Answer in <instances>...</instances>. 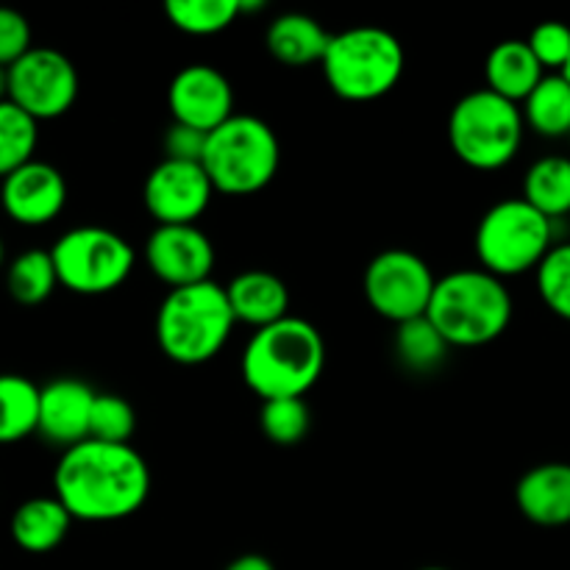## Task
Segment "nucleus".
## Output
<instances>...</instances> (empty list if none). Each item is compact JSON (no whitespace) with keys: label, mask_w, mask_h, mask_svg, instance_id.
I'll list each match as a JSON object with an SVG mask.
<instances>
[{"label":"nucleus","mask_w":570,"mask_h":570,"mask_svg":"<svg viewBox=\"0 0 570 570\" xmlns=\"http://www.w3.org/2000/svg\"><path fill=\"white\" fill-rule=\"evenodd\" d=\"M53 495L72 521H126L148 501L150 468L131 443L83 440L61 451L53 471Z\"/></svg>","instance_id":"obj_1"},{"label":"nucleus","mask_w":570,"mask_h":570,"mask_svg":"<svg viewBox=\"0 0 570 570\" xmlns=\"http://www.w3.org/2000/svg\"><path fill=\"white\" fill-rule=\"evenodd\" d=\"M239 367L262 401L304 399L323 376L326 343L309 321L289 315L250 334Z\"/></svg>","instance_id":"obj_2"},{"label":"nucleus","mask_w":570,"mask_h":570,"mask_svg":"<svg viewBox=\"0 0 570 570\" xmlns=\"http://www.w3.org/2000/svg\"><path fill=\"white\" fill-rule=\"evenodd\" d=\"M515 304L504 278L465 267L438 278L426 317L451 348H482L510 328Z\"/></svg>","instance_id":"obj_3"},{"label":"nucleus","mask_w":570,"mask_h":570,"mask_svg":"<svg viewBox=\"0 0 570 570\" xmlns=\"http://www.w3.org/2000/svg\"><path fill=\"white\" fill-rule=\"evenodd\" d=\"M234 326L237 317L228 304L226 287L200 282L165 295L156 312V343L176 365H206L226 348Z\"/></svg>","instance_id":"obj_4"},{"label":"nucleus","mask_w":570,"mask_h":570,"mask_svg":"<svg viewBox=\"0 0 570 570\" xmlns=\"http://www.w3.org/2000/svg\"><path fill=\"white\" fill-rule=\"evenodd\" d=\"M404 67L406 53L401 39L376 26H354L332 33L321 61L328 89L351 104H371L393 92Z\"/></svg>","instance_id":"obj_5"},{"label":"nucleus","mask_w":570,"mask_h":570,"mask_svg":"<svg viewBox=\"0 0 570 570\" xmlns=\"http://www.w3.org/2000/svg\"><path fill=\"white\" fill-rule=\"evenodd\" d=\"M206 176L220 195H256L276 178L282 145L271 122L256 115H234L206 137Z\"/></svg>","instance_id":"obj_6"},{"label":"nucleus","mask_w":570,"mask_h":570,"mask_svg":"<svg viewBox=\"0 0 570 570\" xmlns=\"http://www.w3.org/2000/svg\"><path fill=\"white\" fill-rule=\"evenodd\" d=\"M521 106L484 89L462 95L449 115V142L456 159L473 170L493 173L510 165L523 145Z\"/></svg>","instance_id":"obj_7"},{"label":"nucleus","mask_w":570,"mask_h":570,"mask_svg":"<svg viewBox=\"0 0 570 570\" xmlns=\"http://www.w3.org/2000/svg\"><path fill=\"white\" fill-rule=\"evenodd\" d=\"M554 245V223L523 198H504L490 206L473 234L479 267L499 278L538 271Z\"/></svg>","instance_id":"obj_8"},{"label":"nucleus","mask_w":570,"mask_h":570,"mask_svg":"<svg viewBox=\"0 0 570 570\" xmlns=\"http://www.w3.org/2000/svg\"><path fill=\"white\" fill-rule=\"evenodd\" d=\"M59 284L76 295H109L137 265L131 243L106 226H76L50 248Z\"/></svg>","instance_id":"obj_9"},{"label":"nucleus","mask_w":570,"mask_h":570,"mask_svg":"<svg viewBox=\"0 0 570 570\" xmlns=\"http://www.w3.org/2000/svg\"><path fill=\"white\" fill-rule=\"evenodd\" d=\"M434 287L438 276L429 262L406 248H387L376 254L362 276V289L371 309L395 326L426 315Z\"/></svg>","instance_id":"obj_10"},{"label":"nucleus","mask_w":570,"mask_h":570,"mask_svg":"<svg viewBox=\"0 0 570 570\" xmlns=\"http://www.w3.org/2000/svg\"><path fill=\"white\" fill-rule=\"evenodd\" d=\"M78 98V70L61 50L33 45L9 67V100L37 122L67 115Z\"/></svg>","instance_id":"obj_11"},{"label":"nucleus","mask_w":570,"mask_h":570,"mask_svg":"<svg viewBox=\"0 0 570 570\" xmlns=\"http://www.w3.org/2000/svg\"><path fill=\"white\" fill-rule=\"evenodd\" d=\"M215 198L204 165L161 159L142 184V204L156 226H195Z\"/></svg>","instance_id":"obj_12"},{"label":"nucleus","mask_w":570,"mask_h":570,"mask_svg":"<svg viewBox=\"0 0 570 570\" xmlns=\"http://www.w3.org/2000/svg\"><path fill=\"white\" fill-rule=\"evenodd\" d=\"M145 265L170 289L212 282L215 245L198 226H156L145 239Z\"/></svg>","instance_id":"obj_13"},{"label":"nucleus","mask_w":570,"mask_h":570,"mask_svg":"<svg viewBox=\"0 0 570 570\" xmlns=\"http://www.w3.org/2000/svg\"><path fill=\"white\" fill-rule=\"evenodd\" d=\"M167 109L173 122L204 134H212L237 115L232 81L212 65L181 67L167 87Z\"/></svg>","instance_id":"obj_14"},{"label":"nucleus","mask_w":570,"mask_h":570,"mask_svg":"<svg viewBox=\"0 0 570 570\" xmlns=\"http://www.w3.org/2000/svg\"><path fill=\"white\" fill-rule=\"evenodd\" d=\"M0 206L20 226H48L67 206L65 176L48 161H28L0 181Z\"/></svg>","instance_id":"obj_15"},{"label":"nucleus","mask_w":570,"mask_h":570,"mask_svg":"<svg viewBox=\"0 0 570 570\" xmlns=\"http://www.w3.org/2000/svg\"><path fill=\"white\" fill-rule=\"evenodd\" d=\"M98 393L81 379H53L39 393L37 434L45 443L67 451L89 440L92 406Z\"/></svg>","instance_id":"obj_16"},{"label":"nucleus","mask_w":570,"mask_h":570,"mask_svg":"<svg viewBox=\"0 0 570 570\" xmlns=\"http://www.w3.org/2000/svg\"><path fill=\"white\" fill-rule=\"evenodd\" d=\"M515 504L534 527L557 529L570 523V465L543 462L529 468L515 488Z\"/></svg>","instance_id":"obj_17"},{"label":"nucleus","mask_w":570,"mask_h":570,"mask_svg":"<svg viewBox=\"0 0 570 570\" xmlns=\"http://www.w3.org/2000/svg\"><path fill=\"white\" fill-rule=\"evenodd\" d=\"M228 304L237 323L256 328L289 317V287L271 271H245L226 284Z\"/></svg>","instance_id":"obj_18"},{"label":"nucleus","mask_w":570,"mask_h":570,"mask_svg":"<svg viewBox=\"0 0 570 570\" xmlns=\"http://www.w3.org/2000/svg\"><path fill=\"white\" fill-rule=\"evenodd\" d=\"M484 78L490 92L521 106L546 78V70L534 59L527 39H504L484 59Z\"/></svg>","instance_id":"obj_19"},{"label":"nucleus","mask_w":570,"mask_h":570,"mask_svg":"<svg viewBox=\"0 0 570 570\" xmlns=\"http://www.w3.org/2000/svg\"><path fill=\"white\" fill-rule=\"evenodd\" d=\"M328 42H332V33L315 17L301 14V11L278 14L265 33L267 50L284 67L321 65Z\"/></svg>","instance_id":"obj_20"},{"label":"nucleus","mask_w":570,"mask_h":570,"mask_svg":"<svg viewBox=\"0 0 570 570\" xmlns=\"http://www.w3.org/2000/svg\"><path fill=\"white\" fill-rule=\"evenodd\" d=\"M72 527V515L56 495L22 501L9 523L11 540L28 554H48L65 543Z\"/></svg>","instance_id":"obj_21"},{"label":"nucleus","mask_w":570,"mask_h":570,"mask_svg":"<svg viewBox=\"0 0 570 570\" xmlns=\"http://www.w3.org/2000/svg\"><path fill=\"white\" fill-rule=\"evenodd\" d=\"M523 122L546 139L570 137V83L562 72H546L543 81L534 87L521 104Z\"/></svg>","instance_id":"obj_22"},{"label":"nucleus","mask_w":570,"mask_h":570,"mask_svg":"<svg viewBox=\"0 0 570 570\" xmlns=\"http://www.w3.org/2000/svg\"><path fill=\"white\" fill-rule=\"evenodd\" d=\"M540 215L551 223L570 215V159L568 156H543L523 176V195Z\"/></svg>","instance_id":"obj_23"},{"label":"nucleus","mask_w":570,"mask_h":570,"mask_svg":"<svg viewBox=\"0 0 570 570\" xmlns=\"http://www.w3.org/2000/svg\"><path fill=\"white\" fill-rule=\"evenodd\" d=\"M42 387L17 373H0V445L20 443L39 426Z\"/></svg>","instance_id":"obj_24"},{"label":"nucleus","mask_w":570,"mask_h":570,"mask_svg":"<svg viewBox=\"0 0 570 570\" xmlns=\"http://www.w3.org/2000/svg\"><path fill=\"white\" fill-rule=\"evenodd\" d=\"M6 287L11 298L22 306H37L48 301L59 287V273H56L50 250L31 248L14 256L6 271Z\"/></svg>","instance_id":"obj_25"},{"label":"nucleus","mask_w":570,"mask_h":570,"mask_svg":"<svg viewBox=\"0 0 570 570\" xmlns=\"http://www.w3.org/2000/svg\"><path fill=\"white\" fill-rule=\"evenodd\" d=\"M167 22L189 37H215L243 14V0H167Z\"/></svg>","instance_id":"obj_26"},{"label":"nucleus","mask_w":570,"mask_h":570,"mask_svg":"<svg viewBox=\"0 0 570 570\" xmlns=\"http://www.w3.org/2000/svg\"><path fill=\"white\" fill-rule=\"evenodd\" d=\"M451 345L445 343L443 334L434 328V323L426 315L415 317L410 323H401L395 332V354L404 367L415 373H432L449 356Z\"/></svg>","instance_id":"obj_27"},{"label":"nucleus","mask_w":570,"mask_h":570,"mask_svg":"<svg viewBox=\"0 0 570 570\" xmlns=\"http://www.w3.org/2000/svg\"><path fill=\"white\" fill-rule=\"evenodd\" d=\"M39 145V122L11 100L0 104V181L33 161Z\"/></svg>","instance_id":"obj_28"},{"label":"nucleus","mask_w":570,"mask_h":570,"mask_svg":"<svg viewBox=\"0 0 570 570\" xmlns=\"http://www.w3.org/2000/svg\"><path fill=\"white\" fill-rule=\"evenodd\" d=\"M259 426L271 443L289 449L298 445L301 440L309 434L312 426V412L304 399H276V401H262L259 410Z\"/></svg>","instance_id":"obj_29"},{"label":"nucleus","mask_w":570,"mask_h":570,"mask_svg":"<svg viewBox=\"0 0 570 570\" xmlns=\"http://www.w3.org/2000/svg\"><path fill=\"white\" fill-rule=\"evenodd\" d=\"M534 276H538V293L543 304L557 317L570 323V243H557L540 262Z\"/></svg>","instance_id":"obj_30"},{"label":"nucleus","mask_w":570,"mask_h":570,"mask_svg":"<svg viewBox=\"0 0 570 570\" xmlns=\"http://www.w3.org/2000/svg\"><path fill=\"white\" fill-rule=\"evenodd\" d=\"M137 429V412L122 395L98 393L92 406V423H89V440L100 443L128 445Z\"/></svg>","instance_id":"obj_31"},{"label":"nucleus","mask_w":570,"mask_h":570,"mask_svg":"<svg viewBox=\"0 0 570 570\" xmlns=\"http://www.w3.org/2000/svg\"><path fill=\"white\" fill-rule=\"evenodd\" d=\"M527 42L543 70H566V65L570 61V28L566 22H540L529 33Z\"/></svg>","instance_id":"obj_32"},{"label":"nucleus","mask_w":570,"mask_h":570,"mask_svg":"<svg viewBox=\"0 0 570 570\" xmlns=\"http://www.w3.org/2000/svg\"><path fill=\"white\" fill-rule=\"evenodd\" d=\"M31 48V26L26 17L0 6V67L17 65Z\"/></svg>","instance_id":"obj_33"},{"label":"nucleus","mask_w":570,"mask_h":570,"mask_svg":"<svg viewBox=\"0 0 570 570\" xmlns=\"http://www.w3.org/2000/svg\"><path fill=\"white\" fill-rule=\"evenodd\" d=\"M206 137H209V134L198 131V128L173 122V126L165 131V139H161L165 159L195 161V165H200V159H204V150H206Z\"/></svg>","instance_id":"obj_34"},{"label":"nucleus","mask_w":570,"mask_h":570,"mask_svg":"<svg viewBox=\"0 0 570 570\" xmlns=\"http://www.w3.org/2000/svg\"><path fill=\"white\" fill-rule=\"evenodd\" d=\"M226 570H276L273 562L262 554H243L234 562H228Z\"/></svg>","instance_id":"obj_35"},{"label":"nucleus","mask_w":570,"mask_h":570,"mask_svg":"<svg viewBox=\"0 0 570 570\" xmlns=\"http://www.w3.org/2000/svg\"><path fill=\"white\" fill-rule=\"evenodd\" d=\"M9 100V67H0V104Z\"/></svg>","instance_id":"obj_36"},{"label":"nucleus","mask_w":570,"mask_h":570,"mask_svg":"<svg viewBox=\"0 0 570 570\" xmlns=\"http://www.w3.org/2000/svg\"><path fill=\"white\" fill-rule=\"evenodd\" d=\"M6 262V245H3V237H0V267H3Z\"/></svg>","instance_id":"obj_37"},{"label":"nucleus","mask_w":570,"mask_h":570,"mask_svg":"<svg viewBox=\"0 0 570 570\" xmlns=\"http://www.w3.org/2000/svg\"><path fill=\"white\" fill-rule=\"evenodd\" d=\"M562 76H566V78H568V83H570V61L566 65V70H562Z\"/></svg>","instance_id":"obj_38"},{"label":"nucleus","mask_w":570,"mask_h":570,"mask_svg":"<svg viewBox=\"0 0 570 570\" xmlns=\"http://www.w3.org/2000/svg\"><path fill=\"white\" fill-rule=\"evenodd\" d=\"M421 570H449V568H438V566H432V568H421Z\"/></svg>","instance_id":"obj_39"}]
</instances>
